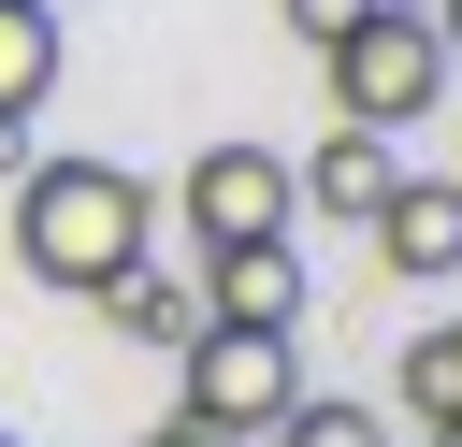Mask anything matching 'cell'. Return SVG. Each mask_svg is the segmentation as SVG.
I'll list each match as a JSON object with an SVG mask.
<instances>
[{"mask_svg": "<svg viewBox=\"0 0 462 447\" xmlns=\"http://www.w3.org/2000/svg\"><path fill=\"white\" fill-rule=\"evenodd\" d=\"M0 447H14V433H0Z\"/></svg>", "mask_w": 462, "mask_h": 447, "instance_id": "17", "label": "cell"}, {"mask_svg": "<svg viewBox=\"0 0 462 447\" xmlns=\"http://www.w3.org/2000/svg\"><path fill=\"white\" fill-rule=\"evenodd\" d=\"M159 216H173L188 245H260V231H289L303 202H289V159H274V144H202Z\"/></svg>", "mask_w": 462, "mask_h": 447, "instance_id": "4", "label": "cell"}, {"mask_svg": "<svg viewBox=\"0 0 462 447\" xmlns=\"http://www.w3.org/2000/svg\"><path fill=\"white\" fill-rule=\"evenodd\" d=\"M217 332H303V245L260 231V245H202V288H188Z\"/></svg>", "mask_w": 462, "mask_h": 447, "instance_id": "5", "label": "cell"}, {"mask_svg": "<svg viewBox=\"0 0 462 447\" xmlns=\"http://www.w3.org/2000/svg\"><path fill=\"white\" fill-rule=\"evenodd\" d=\"M173 360H188V389H173V404H188L202 433H231V447H260V433L303 404V360H289V332H217V317H202Z\"/></svg>", "mask_w": 462, "mask_h": 447, "instance_id": "3", "label": "cell"}, {"mask_svg": "<svg viewBox=\"0 0 462 447\" xmlns=\"http://www.w3.org/2000/svg\"><path fill=\"white\" fill-rule=\"evenodd\" d=\"M58 101V0H0V115Z\"/></svg>", "mask_w": 462, "mask_h": 447, "instance_id": "9", "label": "cell"}, {"mask_svg": "<svg viewBox=\"0 0 462 447\" xmlns=\"http://www.w3.org/2000/svg\"><path fill=\"white\" fill-rule=\"evenodd\" d=\"M29 159H43V144H29V115H0V187H14Z\"/></svg>", "mask_w": 462, "mask_h": 447, "instance_id": "13", "label": "cell"}, {"mask_svg": "<svg viewBox=\"0 0 462 447\" xmlns=\"http://www.w3.org/2000/svg\"><path fill=\"white\" fill-rule=\"evenodd\" d=\"M419 14H433V43H448V72H462V0H419Z\"/></svg>", "mask_w": 462, "mask_h": 447, "instance_id": "15", "label": "cell"}, {"mask_svg": "<svg viewBox=\"0 0 462 447\" xmlns=\"http://www.w3.org/2000/svg\"><path fill=\"white\" fill-rule=\"evenodd\" d=\"M260 447H390V418H375V404H332V389H303V404H289Z\"/></svg>", "mask_w": 462, "mask_h": 447, "instance_id": "11", "label": "cell"}, {"mask_svg": "<svg viewBox=\"0 0 462 447\" xmlns=\"http://www.w3.org/2000/svg\"><path fill=\"white\" fill-rule=\"evenodd\" d=\"M390 173H404V159H390V130H346V115H332V130L289 159V202H303V216H332V231H361V216L390 202Z\"/></svg>", "mask_w": 462, "mask_h": 447, "instance_id": "7", "label": "cell"}, {"mask_svg": "<svg viewBox=\"0 0 462 447\" xmlns=\"http://www.w3.org/2000/svg\"><path fill=\"white\" fill-rule=\"evenodd\" d=\"M144 245H159V187H144L130 159H29V173H14V274H29V288L101 303Z\"/></svg>", "mask_w": 462, "mask_h": 447, "instance_id": "1", "label": "cell"}, {"mask_svg": "<svg viewBox=\"0 0 462 447\" xmlns=\"http://www.w3.org/2000/svg\"><path fill=\"white\" fill-rule=\"evenodd\" d=\"M274 14H289V43H303V58H318V43H346V29H361V14H375V0H274Z\"/></svg>", "mask_w": 462, "mask_h": 447, "instance_id": "12", "label": "cell"}, {"mask_svg": "<svg viewBox=\"0 0 462 447\" xmlns=\"http://www.w3.org/2000/svg\"><path fill=\"white\" fill-rule=\"evenodd\" d=\"M318 72H332V115L346 130H404V115H433L448 101V43H433V14H361L346 43H318Z\"/></svg>", "mask_w": 462, "mask_h": 447, "instance_id": "2", "label": "cell"}, {"mask_svg": "<svg viewBox=\"0 0 462 447\" xmlns=\"http://www.w3.org/2000/svg\"><path fill=\"white\" fill-rule=\"evenodd\" d=\"M101 317H116V332H144V346H188V332H202V303H188L159 260H130V274L101 288Z\"/></svg>", "mask_w": 462, "mask_h": 447, "instance_id": "10", "label": "cell"}, {"mask_svg": "<svg viewBox=\"0 0 462 447\" xmlns=\"http://www.w3.org/2000/svg\"><path fill=\"white\" fill-rule=\"evenodd\" d=\"M390 14H419V0H390Z\"/></svg>", "mask_w": 462, "mask_h": 447, "instance_id": "16", "label": "cell"}, {"mask_svg": "<svg viewBox=\"0 0 462 447\" xmlns=\"http://www.w3.org/2000/svg\"><path fill=\"white\" fill-rule=\"evenodd\" d=\"M144 447H231V433H202V418H188V404H173V418H159V433H144Z\"/></svg>", "mask_w": 462, "mask_h": 447, "instance_id": "14", "label": "cell"}, {"mask_svg": "<svg viewBox=\"0 0 462 447\" xmlns=\"http://www.w3.org/2000/svg\"><path fill=\"white\" fill-rule=\"evenodd\" d=\"M404 418H419V447H462V317L404 332Z\"/></svg>", "mask_w": 462, "mask_h": 447, "instance_id": "8", "label": "cell"}, {"mask_svg": "<svg viewBox=\"0 0 462 447\" xmlns=\"http://www.w3.org/2000/svg\"><path fill=\"white\" fill-rule=\"evenodd\" d=\"M361 231H375V260H390L404 288H448V274H462V173H390V202H375Z\"/></svg>", "mask_w": 462, "mask_h": 447, "instance_id": "6", "label": "cell"}]
</instances>
